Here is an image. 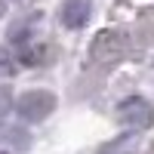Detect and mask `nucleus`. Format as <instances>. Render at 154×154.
<instances>
[{"label": "nucleus", "instance_id": "1", "mask_svg": "<svg viewBox=\"0 0 154 154\" xmlns=\"http://www.w3.org/2000/svg\"><path fill=\"white\" fill-rule=\"evenodd\" d=\"M59 105V99L53 89H25V93L16 99V111H19V117L25 123H40L46 120L49 114L56 111Z\"/></svg>", "mask_w": 154, "mask_h": 154}, {"label": "nucleus", "instance_id": "4", "mask_svg": "<svg viewBox=\"0 0 154 154\" xmlns=\"http://www.w3.org/2000/svg\"><path fill=\"white\" fill-rule=\"evenodd\" d=\"M93 59L96 62H108V59H117L123 53V34L120 31H114V28H105V31H99L96 34V40H93Z\"/></svg>", "mask_w": 154, "mask_h": 154}, {"label": "nucleus", "instance_id": "2", "mask_svg": "<svg viewBox=\"0 0 154 154\" xmlns=\"http://www.w3.org/2000/svg\"><path fill=\"white\" fill-rule=\"evenodd\" d=\"M117 120L126 126V130H148L154 123V108L145 96H126L117 105Z\"/></svg>", "mask_w": 154, "mask_h": 154}, {"label": "nucleus", "instance_id": "8", "mask_svg": "<svg viewBox=\"0 0 154 154\" xmlns=\"http://www.w3.org/2000/svg\"><path fill=\"white\" fill-rule=\"evenodd\" d=\"M0 154H9V151H3V148H0Z\"/></svg>", "mask_w": 154, "mask_h": 154}, {"label": "nucleus", "instance_id": "7", "mask_svg": "<svg viewBox=\"0 0 154 154\" xmlns=\"http://www.w3.org/2000/svg\"><path fill=\"white\" fill-rule=\"evenodd\" d=\"M12 102H16V99H12V89L9 86H0V120L12 111Z\"/></svg>", "mask_w": 154, "mask_h": 154}, {"label": "nucleus", "instance_id": "6", "mask_svg": "<svg viewBox=\"0 0 154 154\" xmlns=\"http://www.w3.org/2000/svg\"><path fill=\"white\" fill-rule=\"evenodd\" d=\"M16 71H19V59L0 46V77H12Z\"/></svg>", "mask_w": 154, "mask_h": 154}, {"label": "nucleus", "instance_id": "3", "mask_svg": "<svg viewBox=\"0 0 154 154\" xmlns=\"http://www.w3.org/2000/svg\"><path fill=\"white\" fill-rule=\"evenodd\" d=\"M89 19H93V0H62L59 22L68 31H80Z\"/></svg>", "mask_w": 154, "mask_h": 154}, {"label": "nucleus", "instance_id": "5", "mask_svg": "<svg viewBox=\"0 0 154 154\" xmlns=\"http://www.w3.org/2000/svg\"><path fill=\"white\" fill-rule=\"evenodd\" d=\"M34 25H37V16L19 19V22L9 28V43H28L31 37H34Z\"/></svg>", "mask_w": 154, "mask_h": 154}]
</instances>
